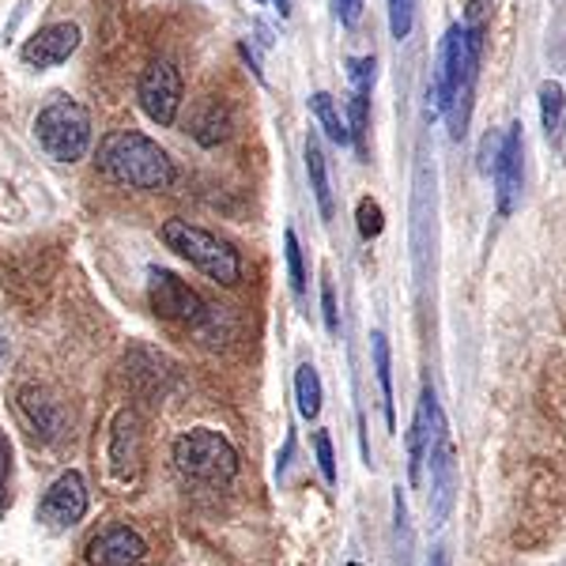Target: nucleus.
Returning a JSON list of instances; mask_svg holds the SVG:
<instances>
[{
  "label": "nucleus",
  "mask_w": 566,
  "mask_h": 566,
  "mask_svg": "<svg viewBox=\"0 0 566 566\" xmlns=\"http://www.w3.org/2000/svg\"><path fill=\"white\" fill-rule=\"evenodd\" d=\"M480 57H483V27H450L442 39L434 61V80L427 87V122L434 117H450V136L464 140L472 117V95H476V76H480Z\"/></svg>",
  "instance_id": "1"
},
{
  "label": "nucleus",
  "mask_w": 566,
  "mask_h": 566,
  "mask_svg": "<svg viewBox=\"0 0 566 566\" xmlns=\"http://www.w3.org/2000/svg\"><path fill=\"white\" fill-rule=\"evenodd\" d=\"M98 170L129 189H170L175 186V163L170 155L136 129H114L98 140Z\"/></svg>",
  "instance_id": "2"
},
{
  "label": "nucleus",
  "mask_w": 566,
  "mask_h": 566,
  "mask_svg": "<svg viewBox=\"0 0 566 566\" xmlns=\"http://www.w3.org/2000/svg\"><path fill=\"white\" fill-rule=\"evenodd\" d=\"M163 242H167V250H175L178 258H186L193 269L205 272L208 280L223 283V287H234L242 280L239 250L227 245L223 239H216L205 227L189 223V219H167L163 223Z\"/></svg>",
  "instance_id": "3"
},
{
  "label": "nucleus",
  "mask_w": 566,
  "mask_h": 566,
  "mask_svg": "<svg viewBox=\"0 0 566 566\" xmlns=\"http://www.w3.org/2000/svg\"><path fill=\"white\" fill-rule=\"evenodd\" d=\"M175 469L200 488H227L239 476V450L219 431L197 427L175 438Z\"/></svg>",
  "instance_id": "4"
},
{
  "label": "nucleus",
  "mask_w": 566,
  "mask_h": 566,
  "mask_svg": "<svg viewBox=\"0 0 566 566\" xmlns=\"http://www.w3.org/2000/svg\"><path fill=\"white\" fill-rule=\"evenodd\" d=\"M34 133H39V144L50 159L80 163L91 148V114L76 98H53L34 117Z\"/></svg>",
  "instance_id": "5"
},
{
  "label": "nucleus",
  "mask_w": 566,
  "mask_h": 566,
  "mask_svg": "<svg viewBox=\"0 0 566 566\" xmlns=\"http://www.w3.org/2000/svg\"><path fill=\"white\" fill-rule=\"evenodd\" d=\"M423 469H431V517H434V525H446L453 502H458V446H453L446 419L434 427Z\"/></svg>",
  "instance_id": "6"
},
{
  "label": "nucleus",
  "mask_w": 566,
  "mask_h": 566,
  "mask_svg": "<svg viewBox=\"0 0 566 566\" xmlns=\"http://www.w3.org/2000/svg\"><path fill=\"white\" fill-rule=\"evenodd\" d=\"M148 303L163 322H178V325H205L212 306L189 287L186 280H178L167 269H151L148 276Z\"/></svg>",
  "instance_id": "7"
},
{
  "label": "nucleus",
  "mask_w": 566,
  "mask_h": 566,
  "mask_svg": "<svg viewBox=\"0 0 566 566\" xmlns=\"http://www.w3.org/2000/svg\"><path fill=\"white\" fill-rule=\"evenodd\" d=\"M140 106L155 125H175L178 109H181V72L170 61H151L140 76Z\"/></svg>",
  "instance_id": "8"
},
{
  "label": "nucleus",
  "mask_w": 566,
  "mask_h": 566,
  "mask_svg": "<svg viewBox=\"0 0 566 566\" xmlns=\"http://www.w3.org/2000/svg\"><path fill=\"white\" fill-rule=\"evenodd\" d=\"M491 178H495V200L499 212L510 216L522 200V181H525V140H522V125H510L502 133V151L491 167Z\"/></svg>",
  "instance_id": "9"
},
{
  "label": "nucleus",
  "mask_w": 566,
  "mask_h": 566,
  "mask_svg": "<svg viewBox=\"0 0 566 566\" xmlns=\"http://www.w3.org/2000/svg\"><path fill=\"white\" fill-rule=\"evenodd\" d=\"M87 514V483L80 472H65L50 483V491L39 502V522L50 528H72Z\"/></svg>",
  "instance_id": "10"
},
{
  "label": "nucleus",
  "mask_w": 566,
  "mask_h": 566,
  "mask_svg": "<svg viewBox=\"0 0 566 566\" xmlns=\"http://www.w3.org/2000/svg\"><path fill=\"white\" fill-rule=\"evenodd\" d=\"M80 39H84V34H80L76 23H50V27H42L34 39L23 42L20 57H23V65H31V69L65 65L72 53L80 50Z\"/></svg>",
  "instance_id": "11"
},
{
  "label": "nucleus",
  "mask_w": 566,
  "mask_h": 566,
  "mask_svg": "<svg viewBox=\"0 0 566 566\" xmlns=\"http://www.w3.org/2000/svg\"><path fill=\"white\" fill-rule=\"evenodd\" d=\"M148 559V544L140 541V533L129 525H114L106 533H98L87 544V563L91 566H144Z\"/></svg>",
  "instance_id": "12"
},
{
  "label": "nucleus",
  "mask_w": 566,
  "mask_h": 566,
  "mask_svg": "<svg viewBox=\"0 0 566 566\" xmlns=\"http://www.w3.org/2000/svg\"><path fill=\"white\" fill-rule=\"evenodd\" d=\"M442 405H438L434 389L423 386V397L416 405V416H412V431H408V476L419 488L423 483V458H427V446H431V434L434 427L442 423Z\"/></svg>",
  "instance_id": "13"
},
{
  "label": "nucleus",
  "mask_w": 566,
  "mask_h": 566,
  "mask_svg": "<svg viewBox=\"0 0 566 566\" xmlns=\"http://www.w3.org/2000/svg\"><path fill=\"white\" fill-rule=\"evenodd\" d=\"M109 461H114V472L122 480H133L140 472L144 461V427L136 412H122L114 419V434H109Z\"/></svg>",
  "instance_id": "14"
},
{
  "label": "nucleus",
  "mask_w": 566,
  "mask_h": 566,
  "mask_svg": "<svg viewBox=\"0 0 566 566\" xmlns=\"http://www.w3.org/2000/svg\"><path fill=\"white\" fill-rule=\"evenodd\" d=\"M20 408H23V416L31 419V427L42 438H57L61 431H65V405H61L50 389L23 386L20 389Z\"/></svg>",
  "instance_id": "15"
},
{
  "label": "nucleus",
  "mask_w": 566,
  "mask_h": 566,
  "mask_svg": "<svg viewBox=\"0 0 566 566\" xmlns=\"http://www.w3.org/2000/svg\"><path fill=\"white\" fill-rule=\"evenodd\" d=\"M227 133H231V109L219 98H205L193 109V140L205 144V148H216V144L227 140Z\"/></svg>",
  "instance_id": "16"
},
{
  "label": "nucleus",
  "mask_w": 566,
  "mask_h": 566,
  "mask_svg": "<svg viewBox=\"0 0 566 566\" xmlns=\"http://www.w3.org/2000/svg\"><path fill=\"white\" fill-rule=\"evenodd\" d=\"M306 175H310V189H314V200L322 208L325 219H333V181H328V159L317 144V136L306 140Z\"/></svg>",
  "instance_id": "17"
},
{
  "label": "nucleus",
  "mask_w": 566,
  "mask_h": 566,
  "mask_svg": "<svg viewBox=\"0 0 566 566\" xmlns=\"http://www.w3.org/2000/svg\"><path fill=\"white\" fill-rule=\"evenodd\" d=\"M310 114L317 117V125L325 129L328 140L340 144V148H348V144H352L348 122L340 117V109H336V98L328 95V91H317V95H310Z\"/></svg>",
  "instance_id": "18"
},
{
  "label": "nucleus",
  "mask_w": 566,
  "mask_h": 566,
  "mask_svg": "<svg viewBox=\"0 0 566 566\" xmlns=\"http://www.w3.org/2000/svg\"><path fill=\"white\" fill-rule=\"evenodd\" d=\"M370 348H374V370H378V386H381V408H386V427L389 431H397V408H392V367H389L386 333H374Z\"/></svg>",
  "instance_id": "19"
},
{
  "label": "nucleus",
  "mask_w": 566,
  "mask_h": 566,
  "mask_svg": "<svg viewBox=\"0 0 566 566\" xmlns=\"http://www.w3.org/2000/svg\"><path fill=\"white\" fill-rule=\"evenodd\" d=\"M295 397L303 419H317V412H322V374L310 367V363H303L295 374Z\"/></svg>",
  "instance_id": "20"
},
{
  "label": "nucleus",
  "mask_w": 566,
  "mask_h": 566,
  "mask_svg": "<svg viewBox=\"0 0 566 566\" xmlns=\"http://www.w3.org/2000/svg\"><path fill=\"white\" fill-rule=\"evenodd\" d=\"M563 114H566L563 84H555V80H544V84H541V122H544V133H547V136L559 133Z\"/></svg>",
  "instance_id": "21"
},
{
  "label": "nucleus",
  "mask_w": 566,
  "mask_h": 566,
  "mask_svg": "<svg viewBox=\"0 0 566 566\" xmlns=\"http://www.w3.org/2000/svg\"><path fill=\"white\" fill-rule=\"evenodd\" d=\"M370 95L367 91H355L352 95V106H348V133H352V144L359 155H367V129H370Z\"/></svg>",
  "instance_id": "22"
},
{
  "label": "nucleus",
  "mask_w": 566,
  "mask_h": 566,
  "mask_svg": "<svg viewBox=\"0 0 566 566\" xmlns=\"http://www.w3.org/2000/svg\"><path fill=\"white\" fill-rule=\"evenodd\" d=\"M283 250H287V276H291V291L298 298L306 295V264H303V245H298V234L287 231L283 234Z\"/></svg>",
  "instance_id": "23"
},
{
  "label": "nucleus",
  "mask_w": 566,
  "mask_h": 566,
  "mask_svg": "<svg viewBox=\"0 0 566 566\" xmlns=\"http://www.w3.org/2000/svg\"><path fill=\"white\" fill-rule=\"evenodd\" d=\"M355 219H359V234L363 239H378L381 234V227H386V216H381V205L378 200H370V197H363L359 200V208H355Z\"/></svg>",
  "instance_id": "24"
},
{
  "label": "nucleus",
  "mask_w": 566,
  "mask_h": 566,
  "mask_svg": "<svg viewBox=\"0 0 566 566\" xmlns=\"http://www.w3.org/2000/svg\"><path fill=\"white\" fill-rule=\"evenodd\" d=\"M416 23V0H389V31L392 39H408Z\"/></svg>",
  "instance_id": "25"
},
{
  "label": "nucleus",
  "mask_w": 566,
  "mask_h": 566,
  "mask_svg": "<svg viewBox=\"0 0 566 566\" xmlns=\"http://www.w3.org/2000/svg\"><path fill=\"white\" fill-rule=\"evenodd\" d=\"M348 76H352L355 91H367L370 95L374 80H378V61L374 57H348Z\"/></svg>",
  "instance_id": "26"
},
{
  "label": "nucleus",
  "mask_w": 566,
  "mask_h": 566,
  "mask_svg": "<svg viewBox=\"0 0 566 566\" xmlns=\"http://www.w3.org/2000/svg\"><path fill=\"white\" fill-rule=\"evenodd\" d=\"M8 483H12V442H8V434L0 431V514H4L8 502H12Z\"/></svg>",
  "instance_id": "27"
},
{
  "label": "nucleus",
  "mask_w": 566,
  "mask_h": 566,
  "mask_svg": "<svg viewBox=\"0 0 566 566\" xmlns=\"http://www.w3.org/2000/svg\"><path fill=\"white\" fill-rule=\"evenodd\" d=\"M314 450H317V469H322L325 483H336V458H333V438L325 431L314 434Z\"/></svg>",
  "instance_id": "28"
},
{
  "label": "nucleus",
  "mask_w": 566,
  "mask_h": 566,
  "mask_svg": "<svg viewBox=\"0 0 566 566\" xmlns=\"http://www.w3.org/2000/svg\"><path fill=\"white\" fill-rule=\"evenodd\" d=\"M499 151H502V133H488V136H483V144H480V170H483V175H491Z\"/></svg>",
  "instance_id": "29"
},
{
  "label": "nucleus",
  "mask_w": 566,
  "mask_h": 566,
  "mask_svg": "<svg viewBox=\"0 0 566 566\" xmlns=\"http://www.w3.org/2000/svg\"><path fill=\"white\" fill-rule=\"evenodd\" d=\"M322 310H325L328 333H340V314H336V295H333V283L328 280H322Z\"/></svg>",
  "instance_id": "30"
},
{
  "label": "nucleus",
  "mask_w": 566,
  "mask_h": 566,
  "mask_svg": "<svg viewBox=\"0 0 566 566\" xmlns=\"http://www.w3.org/2000/svg\"><path fill=\"white\" fill-rule=\"evenodd\" d=\"M336 20L344 27H355L363 20V0H336Z\"/></svg>",
  "instance_id": "31"
},
{
  "label": "nucleus",
  "mask_w": 566,
  "mask_h": 566,
  "mask_svg": "<svg viewBox=\"0 0 566 566\" xmlns=\"http://www.w3.org/2000/svg\"><path fill=\"white\" fill-rule=\"evenodd\" d=\"M291 458H295V434H287V442H283V453H280V461H276V476H280V480L287 476Z\"/></svg>",
  "instance_id": "32"
},
{
  "label": "nucleus",
  "mask_w": 566,
  "mask_h": 566,
  "mask_svg": "<svg viewBox=\"0 0 566 566\" xmlns=\"http://www.w3.org/2000/svg\"><path fill=\"white\" fill-rule=\"evenodd\" d=\"M276 8H280V15H291V0H276Z\"/></svg>",
  "instance_id": "33"
},
{
  "label": "nucleus",
  "mask_w": 566,
  "mask_h": 566,
  "mask_svg": "<svg viewBox=\"0 0 566 566\" xmlns=\"http://www.w3.org/2000/svg\"><path fill=\"white\" fill-rule=\"evenodd\" d=\"M253 4H264V0H253Z\"/></svg>",
  "instance_id": "34"
}]
</instances>
